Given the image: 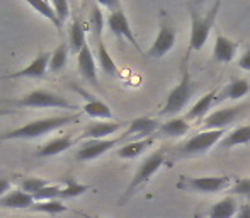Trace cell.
Returning <instances> with one entry per match:
<instances>
[{
  "label": "cell",
  "instance_id": "obj_3",
  "mask_svg": "<svg viewBox=\"0 0 250 218\" xmlns=\"http://www.w3.org/2000/svg\"><path fill=\"white\" fill-rule=\"evenodd\" d=\"M182 68H184V72H182L181 82H179L167 96V101H165L164 108L158 112L160 116H172V118H175V114H179L182 109L188 106L191 97L194 96V92L198 90V86L192 82L191 73H189V70H188V60L186 58H184V62H182Z\"/></svg>",
  "mask_w": 250,
  "mask_h": 218
},
{
  "label": "cell",
  "instance_id": "obj_36",
  "mask_svg": "<svg viewBox=\"0 0 250 218\" xmlns=\"http://www.w3.org/2000/svg\"><path fill=\"white\" fill-rule=\"evenodd\" d=\"M51 5L55 9L56 16H58L60 22L65 24V21L70 17V3L66 0H55V2H51Z\"/></svg>",
  "mask_w": 250,
  "mask_h": 218
},
{
  "label": "cell",
  "instance_id": "obj_12",
  "mask_svg": "<svg viewBox=\"0 0 250 218\" xmlns=\"http://www.w3.org/2000/svg\"><path fill=\"white\" fill-rule=\"evenodd\" d=\"M50 58H51V53H46V51L40 53L26 68L7 73V75H2L0 79H24V77H26V79H43L48 66H50Z\"/></svg>",
  "mask_w": 250,
  "mask_h": 218
},
{
  "label": "cell",
  "instance_id": "obj_15",
  "mask_svg": "<svg viewBox=\"0 0 250 218\" xmlns=\"http://www.w3.org/2000/svg\"><path fill=\"white\" fill-rule=\"evenodd\" d=\"M79 70H80V75L90 82L94 87H99V80H97V66H96V60H94V55H92V50H90L89 44L82 48L79 55Z\"/></svg>",
  "mask_w": 250,
  "mask_h": 218
},
{
  "label": "cell",
  "instance_id": "obj_8",
  "mask_svg": "<svg viewBox=\"0 0 250 218\" xmlns=\"http://www.w3.org/2000/svg\"><path fill=\"white\" fill-rule=\"evenodd\" d=\"M227 135V130H214V131H199L194 136L188 140L182 145V149H179V155L181 157H194L206 153L208 150H211L214 145L221 142Z\"/></svg>",
  "mask_w": 250,
  "mask_h": 218
},
{
  "label": "cell",
  "instance_id": "obj_33",
  "mask_svg": "<svg viewBox=\"0 0 250 218\" xmlns=\"http://www.w3.org/2000/svg\"><path fill=\"white\" fill-rule=\"evenodd\" d=\"M21 186H22V191L24 193H27V195L34 196L38 191H41L43 188L50 186V182L44 181V179H41V177H27V179H24L22 184H21Z\"/></svg>",
  "mask_w": 250,
  "mask_h": 218
},
{
  "label": "cell",
  "instance_id": "obj_31",
  "mask_svg": "<svg viewBox=\"0 0 250 218\" xmlns=\"http://www.w3.org/2000/svg\"><path fill=\"white\" fill-rule=\"evenodd\" d=\"M90 29H92L94 38L102 40V29H104V14L101 10L99 3H94L92 10H90Z\"/></svg>",
  "mask_w": 250,
  "mask_h": 218
},
{
  "label": "cell",
  "instance_id": "obj_9",
  "mask_svg": "<svg viewBox=\"0 0 250 218\" xmlns=\"http://www.w3.org/2000/svg\"><path fill=\"white\" fill-rule=\"evenodd\" d=\"M250 108V104H237V106L223 108L218 109V111L208 114L203 119V125H201V131H214V130H227L231 123H235L245 111Z\"/></svg>",
  "mask_w": 250,
  "mask_h": 218
},
{
  "label": "cell",
  "instance_id": "obj_21",
  "mask_svg": "<svg viewBox=\"0 0 250 218\" xmlns=\"http://www.w3.org/2000/svg\"><path fill=\"white\" fill-rule=\"evenodd\" d=\"M238 208H240V205H238L237 199L233 196H227L208 210V218H231L233 215H237Z\"/></svg>",
  "mask_w": 250,
  "mask_h": 218
},
{
  "label": "cell",
  "instance_id": "obj_26",
  "mask_svg": "<svg viewBox=\"0 0 250 218\" xmlns=\"http://www.w3.org/2000/svg\"><path fill=\"white\" fill-rule=\"evenodd\" d=\"M83 112L89 114L90 118H97V119H107L111 121L112 119V111L111 108L105 103L96 99V97H87V103L83 106Z\"/></svg>",
  "mask_w": 250,
  "mask_h": 218
},
{
  "label": "cell",
  "instance_id": "obj_10",
  "mask_svg": "<svg viewBox=\"0 0 250 218\" xmlns=\"http://www.w3.org/2000/svg\"><path fill=\"white\" fill-rule=\"evenodd\" d=\"M126 136L121 135L118 138H105V140H87L79 150H77V160L80 162H87V160H94L97 157L107 153L109 150H112L114 147L121 145L123 142H126Z\"/></svg>",
  "mask_w": 250,
  "mask_h": 218
},
{
  "label": "cell",
  "instance_id": "obj_7",
  "mask_svg": "<svg viewBox=\"0 0 250 218\" xmlns=\"http://www.w3.org/2000/svg\"><path fill=\"white\" fill-rule=\"evenodd\" d=\"M175 44V27L172 22L170 16L165 10H160V24H158V34L155 38L153 44L146 51L148 58H162L172 51Z\"/></svg>",
  "mask_w": 250,
  "mask_h": 218
},
{
  "label": "cell",
  "instance_id": "obj_14",
  "mask_svg": "<svg viewBox=\"0 0 250 218\" xmlns=\"http://www.w3.org/2000/svg\"><path fill=\"white\" fill-rule=\"evenodd\" d=\"M125 126V123L121 121H101V123H90L85 126L82 133L83 140H105L107 136L114 135L116 131Z\"/></svg>",
  "mask_w": 250,
  "mask_h": 218
},
{
  "label": "cell",
  "instance_id": "obj_30",
  "mask_svg": "<svg viewBox=\"0 0 250 218\" xmlns=\"http://www.w3.org/2000/svg\"><path fill=\"white\" fill-rule=\"evenodd\" d=\"M90 189V186L87 184H80L77 182L73 177H66L65 179V188L62 189V195H60V199H70V198H77V196L85 195Z\"/></svg>",
  "mask_w": 250,
  "mask_h": 218
},
{
  "label": "cell",
  "instance_id": "obj_25",
  "mask_svg": "<svg viewBox=\"0 0 250 218\" xmlns=\"http://www.w3.org/2000/svg\"><path fill=\"white\" fill-rule=\"evenodd\" d=\"M73 145V138L70 135L65 136H58V138H53L51 142H48L43 149L38 152L40 157H51V155H58V153L68 150Z\"/></svg>",
  "mask_w": 250,
  "mask_h": 218
},
{
  "label": "cell",
  "instance_id": "obj_29",
  "mask_svg": "<svg viewBox=\"0 0 250 218\" xmlns=\"http://www.w3.org/2000/svg\"><path fill=\"white\" fill-rule=\"evenodd\" d=\"M68 53H70L68 44L60 43L58 46L55 48V51L51 53L48 70H51V72H62V70L66 66V63H68Z\"/></svg>",
  "mask_w": 250,
  "mask_h": 218
},
{
  "label": "cell",
  "instance_id": "obj_28",
  "mask_svg": "<svg viewBox=\"0 0 250 218\" xmlns=\"http://www.w3.org/2000/svg\"><path fill=\"white\" fill-rule=\"evenodd\" d=\"M97 62H99V66L105 75L112 77L118 73V65H116L114 60H112L111 55H109L104 40H97Z\"/></svg>",
  "mask_w": 250,
  "mask_h": 218
},
{
  "label": "cell",
  "instance_id": "obj_13",
  "mask_svg": "<svg viewBox=\"0 0 250 218\" xmlns=\"http://www.w3.org/2000/svg\"><path fill=\"white\" fill-rule=\"evenodd\" d=\"M162 123H158L157 119L153 118H146V116H143V118H136L133 119L131 123H129L128 130H126L123 135L126 136V138H133L135 136L136 140H143V138H150V136L157 135L158 128H160Z\"/></svg>",
  "mask_w": 250,
  "mask_h": 218
},
{
  "label": "cell",
  "instance_id": "obj_16",
  "mask_svg": "<svg viewBox=\"0 0 250 218\" xmlns=\"http://www.w3.org/2000/svg\"><path fill=\"white\" fill-rule=\"evenodd\" d=\"M238 51V43L230 38L218 34L213 46V60L220 63H230Z\"/></svg>",
  "mask_w": 250,
  "mask_h": 218
},
{
  "label": "cell",
  "instance_id": "obj_37",
  "mask_svg": "<svg viewBox=\"0 0 250 218\" xmlns=\"http://www.w3.org/2000/svg\"><path fill=\"white\" fill-rule=\"evenodd\" d=\"M237 63H238V66H240L242 70L250 72V48H247V50L240 55V58H238Z\"/></svg>",
  "mask_w": 250,
  "mask_h": 218
},
{
  "label": "cell",
  "instance_id": "obj_1",
  "mask_svg": "<svg viewBox=\"0 0 250 218\" xmlns=\"http://www.w3.org/2000/svg\"><path fill=\"white\" fill-rule=\"evenodd\" d=\"M80 119V112H73V114H65V116H53V118H43L31 121L19 128H14L10 131H5L0 135V143L9 142V140H36L41 136L48 135L51 131L63 128L66 125H72Z\"/></svg>",
  "mask_w": 250,
  "mask_h": 218
},
{
  "label": "cell",
  "instance_id": "obj_40",
  "mask_svg": "<svg viewBox=\"0 0 250 218\" xmlns=\"http://www.w3.org/2000/svg\"><path fill=\"white\" fill-rule=\"evenodd\" d=\"M9 114H16V111L10 108H0V116H9Z\"/></svg>",
  "mask_w": 250,
  "mask_h": 218
},
{
  "label": "cell",
  "instance_id": "obj_38",
  "mask_svg": "<svg viewBox=\"0 0 250 218\" xmlns=\"http://www.w3.org/2000/svg\"><path fill=\"white\" fill-rule=\"evenodd\" d=\"M237 218H250V203L240 205V208L237 212Z\"/></svg>",
  "mask_w": 250,
  "mask_h": 218
},
{
  "label": "cell",
  "instance_id": "obj_41",
  "mask_svg": "<svg viewBox=\"0 0 250 218\" xmlns=\"http://www.w3.org/2000/svg\"><path fill=\"white\" fill-rule=\"evenodd\" d=\"M87 218H101V217H87Z\"/></svg>",
  "mask_w": 250,
  "mask_h": 218
},
{
  "label": "cell",
  "instance_id": "obj_17",
  "mask_svg": "<svg viewBox=\"0 0 250 218\" xmlns=\"http://www.w3.org/2000/svg\"><path fill=\"white\" fill-rule=\"evenodd\" d=\"M189 130H191V125H189L188 119L184 116H175V118H170L168 121L162 123L157 131V136H162V138H181V136L188 135Z\"/></svg>",
  "mask_w": 250,
  "mask_h": 218
},
{
  "label": "cell",
  "instance_id": "obj_2",
  "mask_svg": "<svg viewBox=\"0 0 250 218\" xmlns=\"http://www.w3.org/2000/svg\"><path fill=\"white\" fill-rule=\"evenodd\" d=\"M220 9H221L220 0L211 3V7L204 14L191 9V34H189V48H188L186 60H189V55L192 51H199L206 44L208 38L211 34V29H213L214 22H216Z\"/></svg>",
  "mask_w": 250,
  "mask_h": 218
},
{
  "label": "cell",
  "instance_id": "obj_18",
  "mask_svg": "<svg viewBox=\"0 0 250 218\" xmlns=\"http://www.w3.org/2000/svg\"><path fill=\"white\" fill-rule=\"evenodd\" d=\"M250 92V84L245 79H233L221 92H218V99L220 101H240Z\"/></svg>",
  "mask_w": 250,
  "mask_h": 218
},
{
  "label": "cell",
  "instance_id": "obj_20",
  "mask_svg": "<svg viewBox=\"0 0 250 218\" xmlns=\"http://www.w3.org/2000/svg\"><path fill=\"white\" fill-rule=\"evenodd\" d=\"M34 198L27 193H24L22 189L19 191H12L9 195H5L0 199V206L3 208H14V210H26V208H33L34 205Z\"/></svg>",
  "mask_w": 250,
  "mask_h": 218
},
{
  "label": "cell",
  "instance_id": "obj_11",
  "mask_svg": "<svg viewBox=\"0 0 250 218\" xmlns=\"http://www.w3.org/2000/svg\"><path fill=\"white\" fill-rule=\"evenodd\" d=\"M107 27L116 38H119V40L125 38V40L129 41L136 50L142 51V48H140L138 41H136L135 34H133V29H131V26H129V21H128V17H126L125 10H123V7H118V9H114V10L109 12Z\"/></svg>",
  "mask_w": 250,
  "mask_h": 218
},
{
  "label": "cell",
  "instance_id": "obj_23",
  "mask_svg": "<svg viewBox=\"0 0 250 218\" xmlns=\"http://www.w3.org/2000/svg\"><path fill=\"white\" fill-rule=\"evenodd\" d=\"M245 143H250V125H244V126H238V128L231 130V131L227 133L225 138L218 143V147L227 150V149H233V147H238V145H245Z\"/></svg>",
  "mask_w": 250,
  "mask_h": 218
},
{
  "label": "cell",
  "instance_id": "obj_27",
  "mask_svg": "<svg viewBox=\"0 0 250 218\" xmlns=\"http://www.w3.org/2000/svg\"><path fill=\"white\" fill-rule=\"evenodd\" d=\"M27 5L31 7V9H34L38 14H41V16L44 17V19H48L50 22L53 24V26L56 27V31H58L60 34H62V27L63 24L60 22L58 16H56L55 9H53L51 3L48 2H43V0H27Z\"/></svg>",
  "mask_w": 250,
  "mask_h": 218
},
{
  "label": "cell",
  "instance_id": "obj_19",
  "mask_svg": "<svg viewBox=\"0 0 250 218\" xmlns=\"http://www.w3.org/2000/svg\"><path fill=\"white\" fill-rule=\"evenodd\" d=\"M218 99V90L213 89L211 92H208L206 96H203L198 103L194 104L191 109H189L188 112H186L184 118L188 119V121H196V119H204V116L208 114V111L211 109L214 103H216Z\"/></svg>",
  "mask_w": 250,
  "mask_h": 218
},
{
  "label": "cell",
  "instance_id": "obj_6",
  "mask_svg": "<svg viewBox=\"0 0 250 218\" xmlns=\"http://www.w3.org/2000/svg\"><path fill=\"white\" fill-rule=\"evenodd\" d=\"M230 184L231 177L228 175H203V177H184L177 182V188L199 195H214L228 189Z\"/></svg>",
  "mask_w": 250,
  "mask_h": 218
},
{
  "label": "cell",
  "instance_id": "obj_35",
  "mask_svg": "<svg viewBox=\"0 0 250 218\" xmlns=\"http://www.w3.org/2000/svg\"><path fill=\"white\" fill-rule=\"evenodd\" d=\"M230 193L235 196H242V198L247 199V203H250V177L238 179V181L231 186Z\"/></svg>",
  "mask_w": 250,
  "mask_h": 218
},
{
  "label": "cell",
  "instance_id": "obj_32",
  "mask_svg": "<svg viewBox=\"0 0 250 218\" xmlns=\"http://www.w3.org/2000/svg\"><path fill=\"white\" fill-rule=\"evenodd\" d=\"M33 212L48 213V215H60V213L66 212V206L62 203V199H51V201H40L33 205Z\"/></svg>",
  "mask_w": 250,
  "mask_h": 218
},
{
  "label": "cell",
  "instance_id": "obj_22",
  "mask_svg": "<svg viewBox=\"0 0 250 218\" xmlns=\"http://www.w3.org/2000/svg\"><path fill=\"white\" fill-rule=\"evenodd\" d=\"M155 138L150 136V138H143V140H131V142L125 143V145L119 147L118 155L121 159H136V157L142 155L145 150H148L151 145H153Z\"/></svg>",
  "mask_w": 250,
  "mask_h": 218
},
{
  "label": "cell",
  "instance_id": "obj_5",
  "mask_svg": "<svg viewBox=\"0 0 250 218\" xmlns=\"http://www.w3.org/2000/svg\"><path fill=\"white\" fill-rule=\"evenodd\" d=\"M9 106L16 108H58V109H77L75 104H72L63 96L46 89H36L31 90L29 94L19 97V99L3 101Z\"/></svg>",
  "mask_w": 250,
  "mask_h": 218
},
{
  "label": "cell",
  "instance_id": "obj_24",
  "mask_svg": "<svg viewBox=\"0 0 250 218\" xmlns=\"http://www.w3.org/2000/svg\"><path fill=\"white\" fill-rule=\"evenodd\" d=\"M87 44L85 41V29H83L82 22H80L79 17H75L70 27V34H68V46H70V53L79 55L82 51V48Z\"/></svg>",
  "mask_w": 250,
  "mask_h": 218
},
{
  "label": "cell",
  "instance_id": "obj_4",
  "mask_svg": "<svg viewBox=\"0 0 250 218\" xmlns=\"http://www.w3.org/2000/svg\"><path fill=\"white\" fill-rule=\"evenodd\" d=\"M165 160H167V153H165V149H158V150H155L153 153H150V155L146 157V159L143 160L142 164H140L138 171L135 172L131 182H129V186L126 188L125 195H123L121 199H119V205L123 206L125 203H128L129 199L135 196V193H138L140 188H143V186H145L146 182H148L150 179L153 177L155 174H157L158 169H160L162 165L165 164Z\"/></svg>",
  "mask_w": 250,
  "mask_h": 218
},
{
  "label": "cell",
  "instance_id": "obj_39",
  "mask_svg": "<svg viewBox=\"0 0 250 218\" xmlns=\"http://www.w3.org/2000/svg\"><path fill=\"white\" fill-rule=\"evenodd\" d=\"M7 191H10V182L7 179H0V199L3 198Z\"/></svg>",
  "mask_w": 250,
  "mask_h": 218
},
{
  "label": "cell",
  "instance_id": "obj_34",
  "mask_svg": "<svg viewBox=\"0 0 250 218\" xmlns=\"http://www.w3.org/2000/svg\"><path fill=\"white\" fill-rule=\"evenodd\" d=\"M60 195H62V188H60V186H51L50 184V186H46V188L41 189V191H38L33 198L36 203L51 201V199H60Z\"/></svg>",
  "mask_w": 250,
  "mask_h": 218
}]
</instances>
